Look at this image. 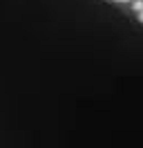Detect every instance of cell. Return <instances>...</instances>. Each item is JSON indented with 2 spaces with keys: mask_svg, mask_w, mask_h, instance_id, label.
Here are the masks:
<instances>
[{
  "mask_svg": "<svg viewBox=\"0 0 143 148\" xmlns=\"http://www.w3.org/2000/svg\"><path fill=\"white\" fill-rule=\"evenodd\" d=\"M132 7H134V11H143V0H134Z\"/></svg>",
  "mask_w": 143,
  "mask_h": 148,
  "instance_id": "1",
  "label": "cell"
},
{
  "mask_svg": "<svg viewBox=\"0 0 143 148\" xmlns=\"http://www.w3.org/2000/svg\"><path fill=\"white\" fill-rule=\"evenodd\" d=\"M139 20H141V23H143V11H139Z\"/></svg>",
  "mask_w": 143,
  "mask_h": 148,
  "instance_id": "2",
  "label": "cell"
},
{
  "mask_svg": "<svg viewBox=\"0 0 143 148\" xmlns=\"http://www.w3.org/2000/svg\"><path fill=\"white\" fill-rule=\"evenodd\" d=\"M116 2H130V0H116Z\"/></svg>",
  "mask_w": 143,
  "mask_h": 148,
  "instance_id": "3",
  "label": "cell"
}]
</instances>
